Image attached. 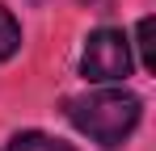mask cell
<instances>
[{
    "mask_svg": "<svg viewBox=\"0 0 156 151\" xmlns=\"http://www.w3.org/2000/svg\"><path fill=\"white\" fill-rule=\"evenodd\" d=\"M68 122L76 126L80 134H89L97 147L114 151L131 139V130L139 126V113L144 105L135 92L127 88H97V92H84V97H72L63 105Z\"/></svg>",
    "mask_w": 156,
    "mask_h": 151,
    "instance_id": "cell-1",
    "label": "cell"
},
{
    "mask_svg": "<svg viewBox=\"0 0 156 151\" xmlns=\"http://www.w3.org/2000/svg\"><path fill=\"white\" fill-rule=\"evenodd\" d=\"M80 72L93 84H122L131 76V42L122 29H93L80 50Z\"/></svg>",
    "mask_w": 156,
    "mask_h": 151,
    "instance_id": "cell-2",
    "label": "cell"
},
{
    "mask_svg": "<svg viewBox=\"0 0 156 151\" xmlns=\"http://www.w3.org/2000/svg\"><path fill=\"white\" fill-rule=\"evenodd\" d=\"M0 151H76V147H72V143H63V139L42 134V130H21V134H13Z\"/></svg>",
    "mask_w": 156,
    "mask_h": 151,
    "instance_id": "cell-3",
    "label": "cell"
},
{
    "mask_svg": "<svg viewBox=\"0 0 156 151\" xmlns=\"http://www.w3.org/2000/svg\"><path fill=\"white\" fill-rule=\"evenodd\" d=\"M21 50V25H17V17L0 4V63L4 59H13Z\"/></svg>",
    "mask_w": 156,
    "mask_h": 151,
    "instance_id": "cell-4",
    "label": "cell"
},
{
    "mask_svg": "<svg viewBox=\"0 0 156 151\" xmlns=\"http://www.w3.org/2000/svg\"><path fill=\"white\" fill-rule=\"evenodd\" d=\"M135 42H139V63H144V72H156V55H152V17H139V25H135Z\"/></svg>",
    "mask_w": 156,
    "mask_h": 151,
    "instance_id": "cell-5",
    "label": "cell"
}]
</instances>
